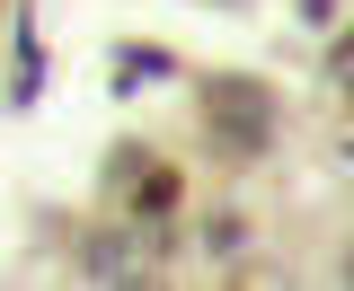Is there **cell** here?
<instances>
[{"mask_svg":"<svg viewBox=\"0 0 354 291\" xmlns=\"http://www.w3.org/2000/svg\"><path fill=\"white\" fill-rule=\"evenodd\" d=\"M0 9H9V0H0Z\"/></svg>","mask_w":354,"mask_h":291,"instance_id":"cell-10","label":"cell"},{"mask_svg":"<svg viewBox=\"0 0 354 291\" xmlns=\"http://www.w3.org/2000/svg\"><path fill=\"white\" fill-rule=\"evenodd\" d=\"M160 71H169L160 44H133V53H124V88H133V80H160Z\"/></svg>","mask_w":354,"mask_h":291,"instance_id":"cell-5","label":"cell"},{"mask_svg":"<svg viewBox=\"0 0 354 291\" xmlns=\"http://www.w3.org/2000/svg\"><path fill=\"white\" fill-rule=\"evenodd\" d=\"M36 88H44V44H36V27H18V80H9V106H36Z\"/></svg>","mask_w":354,"mask_h":291,"instance_id":"cell-3","label":"cell"},{"mask_svg":"<svg viewBox=\"0 0 354 291\" xmlns=\"http://www.w3.org/2000/svg\"><path fill=\"white\" fill-rule=\"evenodd\" d=\"M204 115H213V141L230 150V159H257L266 124H274L266 88H248V80H213V88H204Z\"/></svg>","mask_w":354,"mask_h":291,"instance_id":"cell-1","label":"cell"},{"mask_svg":"<svg viewBox=\"0 0 354 291\" xmlns=\"http://www.w3.org/2000/svg\"><path fill=\"white\" fill-rule=\"evenodd\" d=\"M88 283H142L124 274V239H88Z\"/></svg>","mask_w":354,"mask_h":291,"instance_id":"cell-4","label":"cell"},{"mask_svg":"<svg viewBox=\"0 0 354 291\" xmlns=\"http://www.w3.org/2000/svg\"><path fill=\"white\" fill-rule=\"evenodd\" d=\"M301 18H310V27H328V18H337V0H301Z\"/></svg>","mask_w":354,"mask_h":291,"instance_id":"cell-8","label":"cell"},{"mask_svg":"<svg viewBox=\"0 0 354 291\" xmlns=\"http://www.w3.org/2000/svg\"><path fill=\"white\" fill-rule=\"evenodd\" d=\"M204 248H213V256H239V212H213V221H204Z\"/></svg>","mask_w":354,"mask_h":291,"instance_id":"cell-6","label":"cell"},{"mask_svg":"<svg viewBox=\"0 0 354 291\" xmlns=\"http://www.w3.org/2000/svg\"><path fill=\"white\" fill-rule=\"evenodd\" d=\"M328 71H337V80H346V88H354V36H346V44H337V53H328Z\"/></svg>","mask_w":354,"mask_h":291,"instance_id":"cell-7","label":"cell"},{"mask_svg":"<svg viewBox=\"0 0 354 291\" xmlns=\"http://www.w3.org/2000/svg\"><path fill=\"white\" fill-rule=\"evenodd\" d=\"M346 283H354V256H346Z\"/></svg>","mask_w":354,"mask_h":291,"instance_id":"cell-9","label":"cell"},{"mask_svg":"<svg viewBox=\"0 0 354 291\" xmlns=\"http://www.w3.org/2000/svg\"><path fill=\"white\" fill-rule=\"evenodd\" d=\"M133 212H142V221H169L177 212V177L169 168H142V177H133Z\"/></svg>","mask_w":354,"mask_h":291,"instance_id":"cell-2","label":"cell"}]
</instances>
